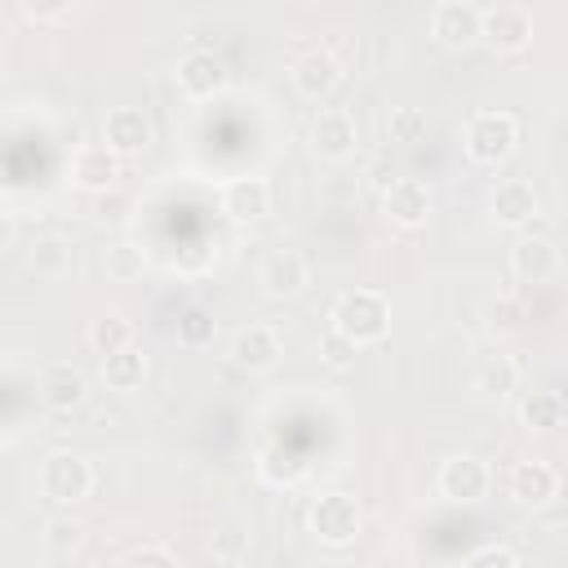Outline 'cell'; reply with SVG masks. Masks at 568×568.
I'll return each instance as SVG.
<instances>
[{
  "instance_id": "cell-4",
  "label": "cell",
  "mask_w": 568,
  "mask_h": 568,
  "mask_svg": "<svg viewBox=\"0 0 568 568\" xmlns=\"http://www.w3.org/2000/svg\"><path fill=\"white\" fill-rule=\"evenodd\" d=\"M89 488H93V466L80 453L58 448V453H49L40 462V493L49 501H67L71 506V501H84Z\"/></svg>"
},
{
  "instance_id": "cell-23",
  "label": "cell",
  "mask_w": 568,
  "mask_h": 568,
  "mask_svg": "<svg viewBox=\"0 0 568 568\" xmlns=\"http://www.w3.org/2000/svg\"><path fill=\"white\" fill-rule=\"evenodd\" d=\"M89 346L106 359V355H115V351H124V346H133V324L120 315V311H111V315H98L93 324H89Z\"/></svg>"
},
{
  "instance_id": "cell-30",
  "label": "cell",
  "mask_w": 568,
  "mask_h": 568,
  "mask_svg": "<svg viewBox=\"0 0 568 568\" xmlns=\"http://www.w3.org/2000/svg\"><path fill=\"white\" fill-rule=\"evenodd\" d=\"M515 382H519V368L506 355H497L479 368V390H488V395H506V390H515Z\"/></svg>"
},
{
  "instance_id": "cell-17",
  "label": "cell",
  "mask_w": 568,
  "mask_h": 568,
  "mask_svg": "<svg viewBox=\"0 0 568 568\" xmlns=\"http://www.w3.org/2000/svg\"><path fill=\"white\" fill-rule=\"evenodd\" d=\"M257 284H262L266 297H293V293H302V284H306V257L297 248L266 253L262 266H257Z\"/></svg>"
},
{
  "instance_id": "cell-2",
  "label": "cell",
  "mask_w": 568,
  "mask_h": 568,
  "mask_svg": "<svg viewBox=\"0 0 568 568\" xmlns=\"http://www.w3.org/2000/svg\"><path fill=\"white\" fill-rule=\"evenodd\" d=\"M515 142H519V124L510 111H475L466 120V133H462L466 155L484 169H497L501 160H510Z\"/></svg>"
},
{
  "instance_id": "cell-24",
  "label": "cell",
  "mask_w": 568,
  "mask_h": 568,
  "mask_svg": "<svg viewBox=\"0 0 568 568\" xmlns=\"http://www.w3.org/2000/svg\"><path fill=\"white\" fill-rule=\"evenodd\" d=\"M31 271L40 275H67L71 271V240L62 235H44L31 244Z\"/></svg>"
},
{
  "instance_id": "cell-25",
  "label": "cell",
  "mask_w": 568,
  "mask_h": 568,
  "mask_svg": "<svg viewBox=\"0 0 568 568\" xmlns=\"http://www.w3.org/2000/svg\"><path fill=\"white\" fill-rule=\"evenodd\" d=\"M213 337H217V320H213L209 306H186V311L178 315V342H182V346L200 351V346H209Z\"/></svg>"
},
{
  "instance_id": "cell-21",
  "label": "cell",
  "mask_w": 568,
  "mask_h": 568,
  "mask_svg": "<svg viewBox=\"0 0 568 568\" xmlns=\"http://www.w3.org/2000/svg\"><path fill=\"white\" fill-rule=\"evenodd\" d=\"M564 417H568V404L559 390H528L519 399V422L528 430H555V426H564Z\"/></svg>"
},
{
  "instance_id": "cell-6",
  "label": "cell",
  "mask_w": 568,
  "mask_h": 568,
  "mask_svg": "<svg viewBox=\"0 0 568 568\" xmlns=\"http://www.w3.org/2000/svg\"><path fill=\"white\" fill-rule=\"evenodd\" d=\"M173 80H178V89H182L186 98H195V102H200V98L222 93V84H226V67H222V58H217L213 49L191 44V49L178 58Z\"/></svg>"
},
{
  "instance_id": "cell-14",
  "label": "cell",
  "mask_w": 568,
  "mask_h": 568,
  "mask_svg": "<svg viewBox=\"0 0 568 568\" xmlns=\"http://www.w3.org/2000/svg\"><path fill=\"white\" fill-rule=\"evenodd\" d=\"M342 80V67L328 49H306L297 62H293V89L311 102H324Z\"/></svg>"
},
{
  "instance_id": "cell-34",
  "label": "cell",
  "mask_w": 568,
  "mask_h": 568,
  "mask_svg": "<svg viewBox=\"0 0 568 568\" xmlns=\"http://www.w3.org/2000/svg\"><path fill=\"white\" fill-rule=\"evenodd\" d=\"M124 568H178V559H173V550H164V546H138V550L124 559Z\"/></svg>"
},
{
  "instance_id": "cell-29",
  "label": "cell",
  "mask_w": 568,
  "mask_h": 568,
  "mask_svg": "<svg viewBox=\"0 0 568 568\" xmlns=\"http://www.w3.org/2000/svg\"><path fill=\"white\" fill-rule=\"evenodd\" d=\"M426 138V111L422 106H395L390 111V142H422Z\"/></svg>"
},
{
  "instance_id": "cell-3",
  "label": "cell",
  "mask_w": 568,
  "mask_h": 568,
  "mask_svg": "<svg viewBox=\"0 0 568 568\" xmlns=\"http://www.w3.org/2000/svg\"><path fill=\"white\" fill-rule=\"evenodd\" d=\"M306 524L320 546H351L364 528V510L351 493H320L306 510Z\"/></svg>"
},
{
  "instance_id": "cell-22",
  "label": "cell",
  "mask_w": 568,
  "mask_h": 568,
  "mask_svg": "<svg viewBox=\"0 0 568 568\" xmlns=\"http://www.w3.org/2000/svg\"><path fill=\"white\" fill-rule=\"evenodd\" d=\"M142 377H146V355L138 346H124V351H115V355L102 359V382L111 390H138Z\"/></svg>"
},
{
  "instance_id": "cell-13",
  "label": "cell",
  "mask_w": 568,
  "mask_h": 568,
  "mask_svg": "<svg viewBox=\"0 0 568 568\" xmlns=\"http://www.w3.org/2000/svg\"><path fill=\"white\" fill-rule=\"evenodd\" d=\"M120 178V155L106 142H84L71 155V182L84 191H111Z\"/></svg>"
},
{
  "instance_id": "cell-7",
  "label": "cell",
  "mask_w": 568,
  "mask_h": 568,
  "mask_svg": "<svg viewBox=\"0 0 568 568\" xmlns=\"http://www.w3.org/2000/svg\"><path fill=\"white\" fill-rule=\"evenodd\" d=\"M479 40H488L497 53H519L532 40V13L524 4H488L479 22Z\"/></svg>"
},
{
  "instance_id": "cell-9",
  "label": "cell",
  "mask_w": 568,
  "mask_h": 568,
  "mask_svg": "<svg viewBox=\"0 0 568 568\" xmlns=\"http://www.w3.org/2000/svg\"><path fill=\"white\" fill-rule=\"evenodd\" d=\"M479 22L484 9H475L470 0H439L430 9V36L448 49H466L470 40H479Z\"/></svg>"
},
{
  "instance_id": "cell-18",
  "label": "cell",
  "mask_w": 568,
  "mask_h": 568,
  "mask_svg": "<svg viewBox=\"0 0 568 568\" xmlns=\"http://www.w3.org/2000/svg\"><path fill=\"white\" fill-rule=\"evenodd\" d=\"M280 355H284V337H280L271 324H248V328H240V333L231 337V359H235L240 368H248V373L271 368Z\"/></svg>"
},
{
  "instance_id": "cell-16",
  "label": "cell",
  "mask_w": 568,
  "mask_h": 568,
  "mask_svg": "<svg viewBox=\"0 0 568 568\" xmlns=\"http://www.w3.org/2000/svg\"><path fill=\"white\" fill-rule=\"evenodd\" d=\"M488 213L497 217V226H528L537 217V191L524 178H501L488 195Z\"/></svg>"
},
{
  "instance_id": "cell-27",
  "label": "cell",
  "mask_w": 568,
  "mask_h": 568,
  "mask_svg": "<svg viewBox=\"0 0 568 568\" xmlns=\"http://www.w3.org/2000/svg\"><path fill=\"white\" fill-rule=\"evenodd\" d=\"M80 546H84V528H80L75 519H49V524H44V550H49L53 559L75 555Z\"/></svg>"
},
{
  "instance_id": "cell-19",
  "label": "cell",
  "mask_w": 568,
  "mask_h": 568,
  "mask_svg": "<svg viewBox=\"0 0 568 568\" xmlns=\"http://www.w3.org/2000/svg\"><path fill=\"white\" fill-rule=\"evenodd\" d=\"M510 271L524 284H541V280H550L559 271V248L550 240H541V235H519L510 244Z\"/></svg>"
},
{
  "instance_id": "cell-31",
  "label": "cell",
  "mask_w": 568,
  "mask_h": 568,
  "mask_svg": "<svg viewBox=\"0 0 568 568\" xmlns=\"http://www.w3.org/2000/svg\"><path fill=\"white\" fill-rule=\"evenodd\" d=\"M355 351H359V346H355L351 337H342L337 328H328V333L320 337V355H324L328 368H346V364L355 359Z\"/></svg>"
},
{
  "instance_id": "cell-33",
  "label": "cell",
  "mask_w": 568,
  "mask_h": 568,
  "mask_svg": "<svg viewBox=\"0 0 568 568\" xmlns=\"http://www.w3.org/2000/svg\"><path fill=\"white\" fill-rule=\"evenodd\" d=\"M18 9H22L27 18H40V22H58V18H71V13H75L71 0H22Z\"/></svg>"
},
{
  "instance_id": "cell-10",
  "label": "cell",
  "mask_w": 568,
  "mask_h": 568,
  "mask_svg": "<svg viewBox=\"0 0 568 568\" xmlns=\"http://www.w3.org/2000/svg\"><path fill=\"white\" fill-rule=\"evenodd\" d=\"M510 497L519 501V506H550L555 497H559V470L550 466V462H541V457H524V462H515L510 466Z\"/></svg>"
},
{
  "instance_id": "cell-12",
  "label": "cell",
  "mask_w": 568,
  "mask_h": 568,
  "mask_svg": "<svg viewBox=\"0 0 568 568\" xmlns=\"http://www.w3.org/2000/svg\"><path fill=\"white\" fill-rule=\"evenodd\" d=\"M84 395H89V382H84V373H80L71 359H53V364L40 368V399H44L53 413L80 408Z\"/></svg>"
},
{
  "instance_id": "cell-11",
  "label": "cell",
  "mask_w": 568,
  "mask_h": 568,
  "mask_svg": "<svg viewBox=\"0 0 568 568\" xmlns=\"http://www.w3.org/2000/svg\"><path fill=\"white\" fill-rule=\"evenodd\" d=\"M102 142L124 160V155H142L151 146V120L142 106H115L106 111V124H102Z\"/></svg>"
},
{
  "instance_id": "cell-26",
  "label": "cell",
  "mask_w": 568,
  "mask_h": 568,
  "mask_svg": "<svg viewBox=\"0 0 568 568\" xmlns=\"http://www.w3.org/2000/svg\"><path fill=\"white\" fill-rule=\"evenodd\" d=\"M142 271H146V253H142L138 244L120 240V244L106 248V275H111L115 284H133V280H142Z\"/></svg>"
},
{
  "instance_id": "cell-5",
  "label": "cell",
  "mask_w": 568,
  "mask_h": 568,
  "mask_svg": "<svg viewBox=\"0 0 568 568\" xmlns=\"http://www.w3.org/2000/svg\"><path fill=\"white\" fill-rule=\"evenodd\" d=\"M488 484H493V475H488V466H484L475 453H453V457H444V462H439V475H435L439 497L462 501V506L484 501V497H488Z\"/></svg>"
},
{
  "instance_id": "cell-15",
  "label": "cell",
  "mask_w": 568,
  "mask_h": 568,
  "mask_svg": "<svg viewBox=\"0 0 568 568\" xmlns=\"http://www.w3.org/2000/svg\"><path fill=\"white\" fill-rule=\"evenodd\" d=\"M382 213L395 222V226H422L430 217V191L417 182V178H395L386 191H382Z\"/></svg>"
},
{
  "instance_id": "cell-32",
  "label": "cell",
  "mask_w": 568,
  "mask_h": 568,
  "mask_svg": "<svg viewBox=\"0 0 568 568\" xmlns=\"http://www.w3.org/2000/svg\"><path fill=\"white\" fill-rule=\"evenodd\" d=\"M462 568H519V555H515V550H506V546H497V541H488V546L470 550Z\"/></svg>"
},
{
  "instance_id": "cell-20",
  "label": "cell",
  "mask_w": 568,
  "mask_h": 568,
  "mask_svg": "<svg viewBox=\"0 0 568 568\" xmlns=\"http://www.w3.org/2000/svg\"><path fill=\"white\" fill-rule=\"evenodd\" d=\"M222 209L235 217V222H257V217H266L271 213V186H266V178H231L226 186H222Z\"/></svg>"
},
{
  "instance_id": "cell-28",
  "label": "cell",
  "mask_w": 568,
  "mask_h": 568,
  "mask_svg": "<svg viewBox=\"0 0 568 568\" xmlns=\"http://www.w3.org/2000/svg\"><path fill=\"white\" fill-rule=\"evenodd\" d=\"M209 550H213L217 559H226V564L244 559V550H248V528H244V524H235V519H226V524L209 537Z\"/></svg>"
},
{
  "instance_id": "cell-1",
  "label": "cell",
  "mask_w": 568,
  "mask_h": 568,
  "mask_svg": "<svg viewBox=\"0 0 568 568\" xmlns=\"http://www.w3.org/2000/svg\"><path fill=\"white\" fill-rule=\"evenodd\" d=\"M328 328H337V333L351 337L355 346L382 342L386 328H390V302H386L377 288H351V293H342V297L333 302Z\"/></svg>"
},
{
  "instance_id": "cell-8",
  "label": "cell",
  "mask_w": 568,
  "mask_h": 568,
  "mask_svg": "<svg viewBox=\"0 0 568 568\" xmlns=\"http://www.w3.org/2000/svg\"><path fill=\"white\" fill-rule=\"evenodd\" d=\"M355 142H359V129H355V115L346 106H324L311 120V146H315V155L346 160V155H355Z\"/></svg>"
}]
</instances>
